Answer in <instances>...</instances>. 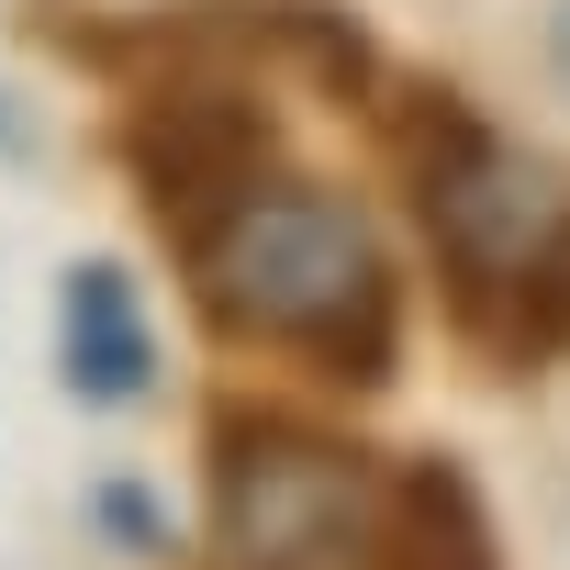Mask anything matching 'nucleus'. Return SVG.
<instances>
[{"instance_id":"f257e3e1","label":"nucleus","mask_w":570,"mask_h":570,"mask_svg":"<svg viewBox=\"0 0 570 570\" xmlns=\"http://www.w3.org/2000/svg\"><path fill=\"white\" fill-rule=\"evenodd\" d=\"M190 279H202V303H213L224 336L292 347L325 381L381 392L392 358H403V279H392L370 213L314 190V179H257L190 246Z\"/></svg>"},{"instance_id":"39448f33","label":"nucleus","mask_w":570,"mask_h":570,"mask_svg":"<svg viewBox=\"0 0 570 570\" xmlns=\"http://www.w3.org/2000/svg\"><path fill=\"white\" fill-rule=\"evenodd\" d=\"M57 381L79 403H146V381H157L146 303H135V279L112 257L68 268V292H57Z\"/></svg>"},{"instance_id":"7ed1b4c3","label":"nucleus","mask_w":570,"mask_h":570,"mask_svg":"<svg viewBox=\"0 0 570 570\" xmlns=\"http://www.w3.org/2000/svg\"><path fill=\"white\" fill-rule=\"evenodd\" d=\"M392 481L292 425V414H224L213 425V548L224 570H370Z\"/></svg>"},{"instance_id":"0eeeda50","label":"nucleus","mask_w":570,"mask_h":570,"mask_svg":"<svg viewBox=\"0 0 570 570\" xmlns=\"http://www.w3.org/2000/svg\"><path fill=\"white\" fill-rule=\"evenodd\" d=\"M101 525H112L135 559H157V548H168V525H157V503H146V492H101Z\"/></svg>"},{"instance_id":"423d86ee","label":"nucleus","mask_w":570,"mask_h":570,"mask_svg":"<svg viewBox=\"0 0 570 570\" xmlns=\"http://www.w3.org/2000/svg\"><path fill=\"white\" fill-rule=\"evenodd\" d=\"M370 570H503V537H492V503L459 459H414L381 503V559Z\"/></svg>"},{"instance_id":"f03ea898","label":"nucleus","mask_w":570,"mask_h":570,"mask_svg":"<svg viewBox=\"0 0 570 570\" xmlns=\"http://www.w3.org/2000/svg\"><path fill=\"white\" fill-rule=\"evenodd\" d=\"M414 202H425L459 325L503 370L570 358V168L514 135H481L470 112H436Z\"/></svg>"},{"instance_id":"20e7f679","label":"nucleus","mask_w":570,"mask_h":570,"mask_svg":"<svg viewBox=\"0 0 570 570\" xmlns=\"http://www.w3.org/2000/svg\"><path fill=\"white\" fill-rule=\"evenodd\" d=\"M124 157H135V179H146V213H157L179 246H202V235L257 190V168H268V112H257L246 90H157V101L124 124Z\"/></svg>"},{"instance_id":"6e6552de","label":"nucleus","mask_w":570,"mask_h":570,"mask_svg":"<svg viewBox=\"0 0 570 570\" xmlns=\"http://www.w3.org/2000/svg\"><path fill=\"white\" fill-rule=\"evenodd\" d=\"M559 68H570V0H559Z\"/></svg>"}]
</instances>
